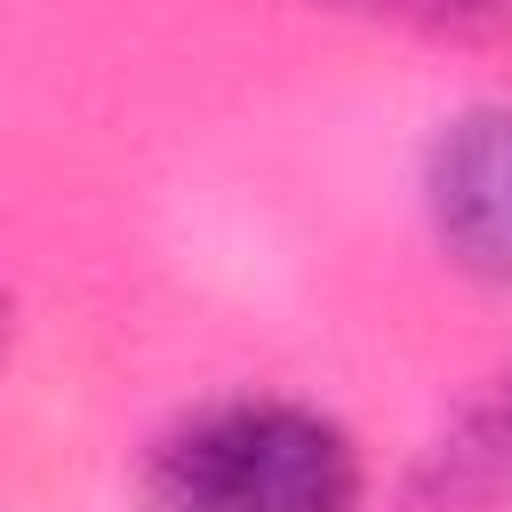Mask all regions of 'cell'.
Here are the masks:
<instances>
[{"mask_svg": "<svg viewBox=\"0 0 512 512\" xmlns=\"http://www.w3.org/2000/svg\"><path fill=\"white\" fill-rule=\"evenodd\" d=\"M368 8L416 16V24H432V32H504V24H512V0H368Z\"/></svg>", "mask_w": 512, "mask_h": 512, "instance_id": "4", "label": "cell"}, {"mask_svg": "<svg viewBox=\"0 0 512 512\" xmlns=\"http://www.w3.org/2000/svg\"><path fill=\"white\" fill-rule=\"evenodd\" d=\"M448 464H456V472H464V488H480V496L512 488V376H504V392L472 416V432L448 448Z\"/></svg>", "mask_w": 512, "mask_h": 512, "instance_id": "3", "label": "cell"}, {"mask_svg": "<svg viewBox=\"0 0 512 512\" xmlns=\"http://www.w3.org/2000/svg\"><path fill=\"white\" fill-rule=\"evenodd\" d=\"M424 200H432L440 248L464 272L512 280V104L448 120L424 168Z\"/></svg>", "mask_w": 512, "mask_h": 512, "instance_id": "2", "label": "cell"}, {"mask_svg": "<svg viewBox=\"0 0 512 512\" xmlns=\"http://www.w3.org/2000/svg\"><path fill=\"white\" fill-rule=\"evenodd\" d=\"M144 488L160 512H360V456L320 408L224 400L152 448Z\"/></svg>", "mask_w": 512, "mask_h": 512, "instance_id": "1", "label": "cell"}]
</instances>
